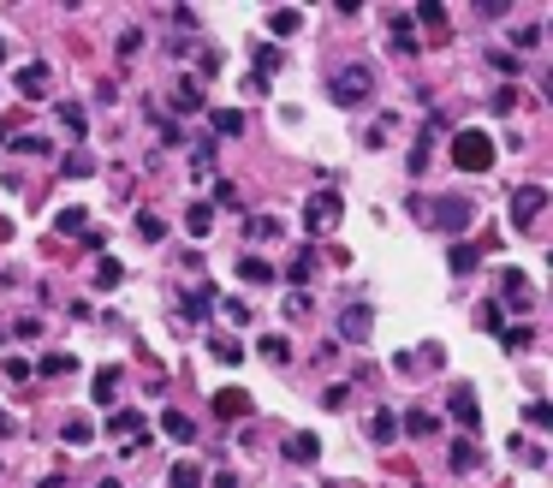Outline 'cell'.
I'll use <instances>...</instances> for the list:
<instances>
[{
    "mask_svg": "<svg viewBox=\"0 0 553 488\" xmlns=\"http://www.w3.org/2000/svg\"><path fill=\"white\" fill-rule=\"evenodd\" d=\"M328 96H334L339 108H363V101L375 96V72H369V66H339Z\"/></svg>",
    "mask_w": 553,
    "mask_h": 488,
    "instance_id": "cell-1",
    "label": "cell"
},
{
    "mask_svg": "<svg viewBox=\"0 0 553 488\" xmlns=\"http://www.w3.org/2000/svg\"><path fill=\"white\" fill-rule=\"evenodd\" d=\"M453 161L464 167V173H488V167H494V137L488 132H458L453 137Z\"/></svg>",
    "mask_w": 553,
    "mask_h": 488,
    "instance_id": "cell-2",
    "label": "cell"
},
{
    "mask_svg": "<svg viewBox=\"0 0 553 488\" xmlns=\"http://www.w3.org/2000/svg\"><path fill=\"white\" fill-rule=\"evenodd\" d=\"M304 227H310V238L334 233L339 227V191H310L304 196Z\"/></svg>",
    "mask_w": 553,
    "mask_h": 488,
    "instance_id": "cell-3",
    "label": "cell"
},
{
    "mask_svg": "<svg viewBox=\"0 0 553 488\" xmlns=\"http://www.w3.org/2000/svg\"><path fill=\"white\" fill-rule=\"evenodd\" d=\"M548 209V185H517L512 191V227H535Z\"/></svg>",
    "mask_w": 553,
    "mask_h": 488,
    "instance_id": "cell-4",
    "label": "cell"
},
{
    "mask_svg": "<svg viewBox=\"0 0 553 488\" xmlns=\"http://www.w3.org/2000/svg\"><path fill=\"white\" fill-rule=\"evenodd\" d=\"M19 96L24 101H48V90H54V72H48V60H30V66H19Z\"/></svg>",
    "mask_w": 553,
    "mask_h": 488,
    "instance_id": "cell-5",
    "label": "cell"
},
{
    "mask_svg": "<svg viewBox=\"0 0 553 488\" xmlns=\"http://www.w3.org/2000/svg\"><path fill=\"white\" fill-rule=\"evenodd\" d=\"M429 215H435L446 233H464V227H470V203H464V196H440V203H429Z\"/></svg>",
    "mask_w": 553,
    "mask_h": 488,
    "instance_id": "cell-6",
    "label": "cell"
},
{
    "mask_svg": "<svg viewBox=\"0 0 553 488\" xmlns=\"http://www.w3.org/2000/svg\"><path fill=\"white\" fill-rule=\"evenodd\" d=\"M500 298H506V304H512V310L524 316V310L535 304V286H530V280H524L517 268H506V274H500Z\"/></svg>",
    "mask_w": 553,
    "mask_h": 488,
    "instance_id": "cell-7",
    "label": "cell"
},
{
    "mask_svg": "<svg viewBox=\"0 0 553 488\" xmlns=\"http://www.w3.org/2000/svg\"><path fill=\"white\" fill-rule=\"evenodd\" d=\"M215 220H220L215 203H191V209H185V233H191V238H209V233H215Z\"/></svg>",
    "mask_w": 553,
    "mask_h": 488,
    "instance_id": "cell-8",
    "label": "cell"
},
{
    "mask_svg": "<svg viewBox=\"0 0 553 488\" xmlns=\"http://www.w3.org/2000/svg\"><path fill=\"white\" fill-rule=\"evenodd\" d=\"M161 429H167V441H178V447H191V441H197V423H191V417H185V411H161Z\"/></svg>",
    "mask_w": 553,
    "mask_h": 488,
    "instance_id": "cell-9",
    "label": "cell"
},
{
    "mask_svg": "<svg viewBox=\"0 0 553 488\" xmlns=\"http://www.w3.org/2000/svg\"><path fill=\"white\" fill-rule=\"evenodd\" d=\"M202 108V84L197 78H173V114H197Z\"/></svg>",
    "mask_w": 553,
    "mask_h": 488,
    "instance_id": "cell-10",
    "label": "cell"
},
{
    "mask_svg": "<svg viewBox=\"0 0 553 488\" xmlns=\"http://www.w3.org/2000/svg\"><path fill=\"white\" fill-rule=\"evenodd\" d=\"M286 459H292V465H316L321 441H316V435H286Z\"/></svg>",
    "mask_w": 553,
    "mask_h": 488,
    "instance_id": "cell-11",
    "label": "cell"
},
{
    "mask_svg": "<svg viewBox=\"0 0 553 488\" xmlns=\"http://www.w3.org/2000/svg\"><path fill=\"white\" fill-rule=\"evenodd\" d=\"M339 340H352V346L357 340H369V310H363V304H352V310L339 316Z\"/></svg>",
    "mask_w": 553,
    "mask_h": 488,
    "instance_id": "cell-12",
    "label": "cell"
},
{
    "mask_svg": "<svg viewBox=\"0 0 553 488\" xmlns=\"http://www.w3.org/2000/svg\"><path fill=\"white\" fill-rule=\"evenodd\" d=\"M244 411H250V393L244 388H220L215 393V417H244Z\"/></svg>",
    "mask_w": 553,
    "mask_h": 488,
    "instance_id": "cell-13",
    "label": "cell"
},
{
    "mask_svg": "<svg viewBox=\"0 0 553 488\" xmlns=\"http://www.w3.org/2000/svg\"><path fill=\"white\" fill-rule=\"evenodd\" d=\"M369 441H375V447H393L399 441V417L393 411H375V417H369Z\"/></svg>",
    "mask_w": 553,
    "mask_h": 488,
    "instance_id": "cell-14",
    "label": "cell"
},
{
    "mask_svg": "<svg viewBox=\"0 0 553 488\" xmlns=\"http://www.w3.org/2000/svg\"><path fill=\"white\" fill-rule=\"evenodd\" d=\"M54 119H59V125H66L72 137H83V132H90V114H83V101H59V108H54Z\"/></svg>",
    "mask_w": 553,
    "mask_h": 488,
    "instance_id": "cell-15",
    "label": "cell"
},
{
    "mask_svg": "<svg viewBox=\"0 0 553 488\" xmlns=\"http://www.w3.org/2000/svg\"><path fill=\"white\" fill-rule=\"evenodd\" d=\"M90 399H96V405H114V399H119V370H96V381H90Z\"/></svg>",
    "mask_w": 553,
    "mask_h": 488,
    "instance_id": "cell-16",
    "label": "cell"
},
{
    "mask_svg": "<svg viewBox=\"0 0 553 488\" xmlns=\"http://www.w3.org/2000/svg\"><path fill=\"white\" fill-rule=\"evenodd\" d=\"M453 417L464 423V429H476L482 417H476V388H453Z\"/></svg>",
    "mask_w": 553,
    "mask_h": 488,
    "instance_id": "cell-17",
    "label": "cell"
},
{
    "mask_svg": "<svg viewBox=\"0 0 553 488\" xmlns=\"http://www.w3.org/2000/svg\"><path fill=\"white\" fill-rule=\"evenodd\" d=\"M297 24H304L297 6H274V12H268V30H274V36H297Z\"/></svg>",
    "mask_w": 553,
    "mask_h": 488,
    "instance_id": "cell-18",
    "label": "cell"
},
{
    "mask_svg": "<svg viewBox=\"0 0 553 488\" xmlns=\"http://www.w3.org/2000/svg\"><path fill=\"white\" fill-rule=\"evenodd\" d=\"M238 280H244V286H268V280H274V268H268L262 256H244V262H238Z\"/></svg>",
    "mask_w": 553,
    "mask_h": 488,
    "instance_id": "cell-19",
    "label": "cell"
},
{
    "mask_svg": "<svg viewBox=\"0 0 553 488\" xmlns=\"http://www.w3.org/2000/svg\"><path fill=\"white\" fill-rule=\"evenodd\" d=\"M59 173H66V179H90V173H96V156H90V149H72V156L59 161Z\"/></svg>",
    "mask_w": 553,
    "mask_h": 488,
    "instance_id": "cell-20",
    "label": "cell"
},
{
    "mask_svg": "<svg viewBox=\"0 0 553 488\" xmlns=\"http://www.w3.org/2000/svg\"><path fill=\"white\" fill-rule=\"evenodd\" d=\"M244 238H250V244H262V238H280V220H274V215H250V220H244Z\"/></svg>",
    "mask_w": 553,
    "mask_h": 488,
    "instance_id": "cell-21",
    "label": "cell"
},
{
    "mask_svg": "<svg viewBox=\"0 0 553 488\" xmlns=\"http://www.w3.org/2000/svg\"><path fill=\"white\" fill-rule=\"evenodd\" d=\"M244 132V114L238 108H215V137H238Z\"/></svg>",
    "mask_w": 553,
    "mask_h": 488,
    "instance_id": "cell-22",
    "label": "cell"
},
{
    "mask_svg": "<svg viewBox=\"0 0 553 488\" xmlns=\"http://www.w3.org/2000/svg\"><path fill=\"white\" fill-rule=\"evenodd\" d=\"M119 280H125V268H119L114 256H101V262H96V286H101V292H114Z\"/></svg>",
    "mask_w": 553,
    "mask_h": 488,
    "instance_id": "cell-23",
    "label": "cell"
},
{
    "mask_svg": "<svg viewBox=\"0 0 553 488\" xmlns=\"http://www.w3.org/2000/svg\"><path fill=\"white\" fill-rule=\"evenodd\" d=\"M138 238L143 244H161V238H167V220L161 215H138Z\"/></svg>",
    "mask_w": 553,
    "mask_h": 488,
    "instance_id": "cell-24",
    "label": "cell"
},
{
    "mask_svg": "<svg viewBox=\"0 0 553 488\" xmlns=\"http://www.w3.org/2000/svg\"><path fill=\"white\" fill-rule=\"evenodd\" d=\"M257 352L268 357V364H286V357H292V346H286L280 333H262V346H257Z\"/></svg>",
    "mask_w": 553,
    "mask_h": 488,
    "instance_id": "cell-25",
    "label": "cell"
},
{
    "mask_svg": "<svg viewBox=\"0 0 553 488\" xmlns=\"http://www.w3.org/2000/svg\"><path fill=\"white\" fill-rule=\"evenodd\" d=\"M476 256H482V244H453V274H470Z\"/></svg>",
    "mask_w": 553,
    "mask_h": 488,
    "instance_id": "cell-26",
    "label": "cell"
},
{
    "mask_svg": "<svg viewBox=\"0 0 553 488\" xmlns=\"http://www.w3.org/2000/svg\"><path fill=\"white\" fill-rule=\"evenodd\" d=\"M66 441H72V447H90V441H96V423L72 417V423H66Z\"/></svg>",
    "mask_w": 553,
    "mask_h": 488,
    "instance_id": "cell-27",
    "label": "cell"
},
{
    "mask_svg": "<svg viewBox=\"0 0 553 488\" xmlns=\"http://www.w3.org/2000/svg\"><path fill=\"white\" fill-rule=\"evenodd\" d=\"M292 280L304 286V280H316V251H297L292 256Z\"/></svg>",
    "mask_w": 553,
    "mask_h": 488,
    "instance_id": "cell-28",
    "label": "cell"
},
{
    "mask_svg": "<svg viewBox=\"0 0 553 488\" xmlns=\"http://www.w3.org/2000/svg\"><path fill=\"white\" fill-rule=\"evenodd\" d=\"M209 352H215L220 364H238V357H244V346H238V340H226V333H215V346H209Z\"/></svg>",
    "mask_w": 553,
    "mask_h": 488,
    "instance_id": "cell-29",
    "label": "cell"
},
{
    "mask_svg": "<svg viewBox=\"0 0 553 488\" xmlns=\"http://www.w3.org/2000/svg\"><path fill=\"white\" fill-rule=\"evenodd\" d=\"M524 417H530V429H553V405H548V399H530Z\"/></svg>",
    "mask_w": 553,
    "mask_h": 488,
    "instance_id": "cell-30",
    "label": "cell"
},
{
    "mask_svg": "<svg viewBox=\"0 0 553 488\" xmlns=\"http://www.w3.org/2000/svg\"><path fill=\"white\" fill-rule=\"evenodd\" d=\"M387 30H393V48H416V42H411V19H405V12H393Z\"/></svg>",
    "mask_w": 553,
    "mask_h": 488,
    "instance_id": "cell-31",
    "label": "cell"
},
{
    "mask_svg": "<svg viewBox=\"0 0 553 488\" xmlns=\"http://www.w3.org/2000/svg\"><path fill=\"white\" fill-rule=\"evenodd\" d=\"M274 72H280V48H257V78L268 84Z\"/></svg>",
    "mask_w": 553,
    "mask_h": 488,
    "instance_id": "cell-32",
    "label": "cell"
},
{
    "mask_svg": "<svg viewBox=\"0 0 553 488\" xmlns=\"http://www.w3.org/2000/svg\"><path fill=\"white\" fill-rule=\"evenodd\" d=\"M399 429H411V435H435L440 423H435V417H429V411H411V417H405V423H399Z\"/></svg>",
    "mask_w": 553,
    "mask_h": 488,
    "instance_id": "cell-33",
    "label": "cell"
},
{
    "mask_svg": "<svg viewBox=\"0 0 553 488\" xmlns=\"http://www.w3.org/2000/svg\"><path fill=\"white\" fill-rule=\"evenodd\" d=\"M83 227H90V215H83V209H59V233H72V238H78Z\"/></svg>",
    "mask_w": 553,
    "mask_h": 488,
    "instance_id": "cell-34",
    "label": "cell"
},
{
    "mask_svg": "<svg viewBox=\"0 0 553 488\" xmlns=\"http://www.w3.org/2000/svg\"><path fill=\"white\" fill-rule=\"evenodd\" d=\"M72 370H78V364H72L66 352H48V357H42V375H72Z\"/></svg>",
    "mask_w": 553,
    "mask_h": 488,
    "instance_id": "cell-35",
    "label": "cell"
},
{
    "mask_svg": "<svg viewBox=\"0 0 553 488\" xmlns=\"http://www.w3.org/2000/svg\"><path fill=\"white\" fill-rule=\"evenodd\" d=\"M173 488H202V470L197 465H173Z\"/></svg>",
    "mask_w": 553,
    "mask_h": 488,
    "instance_id": "cell-36",
    "label": "cell"
},
{
    "mask_svg": "<svg viewBox=\"0 0 553 488\" xmlns=\"http://www.w3.org/2000/svg\"><path fill=\"white\" fill-rule=\"evenodd\" d=\"M453 470H476V447L470 441H453Z\"/></svg>",
    "mask_w": 553,
    "mask_h": 488,
    "instance_id": "cell-37",
    "label": "cell"
},
{
    "mask_svg": "<svg viewBox=\"0 0 553 488\" xmlns=\"http://www.w3.org/2000/svg\"><path fill=\"white\" fill-rule=\"evenodd\" d=\"M138 48H143V30H138V24H131V30L119 36V60H131V54H138Z\"/></svg>",
    "mask_w": 553,
    "mask_h": 488,
    "instance_id": "cell-38",
    "label": "cell"
},
{
    "mask_svg": "<svg viewBox=\"0 0 553 488\" xmlns=\"http://www.w3.org/2000/svg\"><path fill=\"white\" fill-rule=\"evenodd\" d=\"M0 375H6V381H30V364H24V357H6Z\"/></svg>",
    "mask_w": 553,
    "mask_h": 488,
    "instance_id": "cell-39",
    "label": "cell"
},
{
    "mask_svg": "<svg viewBox=\"0 0 553 488\" xmlns=\"http://www.w3.org/2000/svg\"><path fill=\"white\" fill-rule=\"evenodd\" d=\"M416 19H423V24H446V6H435V0H423V6H416Z\"/></svg>",
    "mask_w": 553,
    "mask_h": 488,
    "instance_id": "cell-40",
    "label": "cell"
},
{
    "mask_svg": "<svg viewBox=\"0 0 553 488\" xmlns=\"http://www.w3.org/2000/svg\"><path fill=\"white\" fill-rule=\"evenodd\" d=\"M512 42H517V48H535V42H541V30H535V24H524V30H512Z\"/></svg>",
    "mask_w": 553,
    "mask_h": 488,
    "instance_id": "cell-41",
    "label": "cell"
},
{
    "mask_svg": "<svg viewBox=\"0 0 553 488\" xmlns=\"http://www.w3.org/2000/svg\"><path fill=\"white\" fill-rule=\"evenodd\" d=\"M6 435H12V417H6V411H0V441H6Z\"/></svg>",
    "mask_w": 553,
    "mask_h": 488,
    "instance_id": "cell-42",
    "label": "cell"
},
{
    "mask_svg": "<svg viewBox=\"0 0 553 488\" xmlns=\"http://www.w3.org/2000/svg\"><path fill=\"white\" fill-rule=\"evenodd\" d=\"M215 488H238V476H215Z\"/></svg>",
    "mask_w": 553,
    "mask_h": 488,
    "instance_id": "cell-43",
    "label": "cell"
},
{
    "mask_svg": "<svg viewBox=\"0 0 553 488\" xmlns=\"http://www.w3.org/2000/svg\"><path fill=\"white\" fill-rule=\"evenodd\" d=\"M96 488H119V483H114V476H107V483H96Z\"/></svg>",
    "mask_w": 553,
    "mask_h": 488,
    "instance_id": "cell-44",
    "label": "cell"
},
{
    "mask_svg": "<svg viewBox=\"0 0 553 488\" xmlns=\"http://www.w3.org/2000/svg\"><path fill=\"white\" fill-rule=\"evenodd\" d=\"M0 60H6V36H0Z\"/></svg>",
    "mask_w": 553,
    "mask_h": 488,
    "instance_id": "cell-45",
    "label": "cell"
}]
</instances>
